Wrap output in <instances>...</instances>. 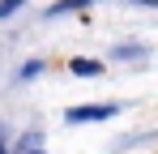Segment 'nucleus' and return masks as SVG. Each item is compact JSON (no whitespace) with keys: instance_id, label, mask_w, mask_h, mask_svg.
I'll return each instance as SVG.
<instances>
[{"instance_id":"nucleus-3","label":"nucleus","mask_w":158,"mask_h":154,"mask_svg":"<svg viewBox=\"0 0 158 154\" xmlns=\"http://www.w3.org/2000/svg\"><path fill=\"white\" fill-rule=\"evenodd\" d=\"M73 73H77V77H98L103 64H98V60H73Z\"/></svg>"},{"instance_id":"nucleus-1","label":"nucleus","mask_w":158,"mask_h":154,"mask_svg":"<svg viewBox=\"0 0 158 154\" xmlns=\"http://www.w3.org/2000/svg\"><path fill=\"white\" fill-rule=\"evenodd\" d=\"M120 111V103H103V107H73L69 111V120L81 124V120H107V116H115Z\"/></svg>"},{"instance_id":"nucleus-7","label":"nucleus","mask_w":158,"mask_h":154,"mask_svg":"<svg viewBox=\"0 0 158 154\" xmlns=\"http://www.w3.org/2000/svg\"><path fill=\"white\" fill-rule=\"evenodd\" d=\"M0 154H9V150H4V137H0Z\"/></svg>"},{"instance_id":"nucleus-4","label":"nucleus","mask_w":158,"mask_h":154,"mask_svg":"<svg viewBox=\"0 0 158 154\" xmlns=\"http://www.w3.org/2000/svg\"><path fill=\"white\" fill-rule=\"evenodd\" d=\"M81 4H90V0H60V4L47 9V17H60V13H69V9H81Z\"/></svg>"},{"instance_id":"nucleus-2","label":"nucleus","mask_w":158,"mask_h":154,"mask_svg":"<svg viewBox=\"0 0 158 154\" xmlns=\"http://www.w3.org/2000/svg\"><path fill=\"white\" fill-rule=\"evenodd\" d=\"M13 154H47V150H43V141H39V133H26V137L17 141V150H13Z\"/></svg>"},{"instance_id":"nucleus-5","label":"nucleus","mask_w":158,"mask_h":154,"mask_svg":"<svg viewBox=\"0 0 158 154\" xmlns=\"http://www.w3.org/2000/svg\"><path fill=\"white\" fill-rule=\"evenodd\" d=\"M22 4H26V0H0V17H9V13L22 9Z\"/></svg>"},{"instance_id":"nucleus-6","label":"nucleus","mask_w":158,"mask_h":154,"mask_svg":"<svg viewBox=\"0 0 158 154\" xmlns=\"http://www.w3.org/2000/svg\"><path fill=\"white\" fill-rule=\"evenodd\" d=\"M137 4H158V0H137Z\"/></svg>"}]
</instances>
